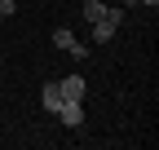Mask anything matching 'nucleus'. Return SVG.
<instances>
[{"label": "nucleus", "mask_w": 159, "mask_h": 150, "mask_svg": "<svg viewBox=\"0 0 159 150\" xmlns=\"http://www.w3.org/2000/svg\"><path fill=\"white\" fill-rule=\"evenodd\" d=\"M102 13H106V0H84V18L89 22H97Z\"/></svg>", "instance_id": "6"}, {"label": "nucleus", "mask_w": 159, "mask_h": 150, "mask_svg": "<svg viewBox=\"0 0 159 150\" xmlns=\"http://www.w3.org/2000/svg\"><path fill=\"white\" fill-rule=\"evenodd\" d=\"M115 5H119V9H128V5H137V0H115Z\"/></svg>", "instance_id": "8"}, {"label": "nucleus", "mask_w": 159, "mask_h": 150, "mask_svg": "<svg viewBox=\"0 0 159 150\" xmlns=\"http://www.w3.org/2000/svg\"><path fill=\"white\" fill-rule=\"evenodd\" d=\"M18 13V0H0V18H13Z\"/></svg>", "instance_id": "7"}, {"label": "nucleus", "mask_w": 159, "mask_h": 150, "mask_svg": "<svg viewBox=\"0 0 159 150\" xmlns=\"http://www.w3.org/2000/svg\"><path fill=\"white\" fill-rule=\"evenodd\" d=\"M57 88H62V102H84V93H89V84H84V75H62L57 80Z\"/></svg>", "instance_id": "2"}, {"label": "nucleus", "mask_w": 159, "mask_h": 150, "mask_svg": "<svg viewBox=\"0 0 159 150\" xmlns=\"http://www.w3.org/2000/svg\"><path fill=\"white\" fill-rule=\"evenodd\" d=\"M0 27H5V18H0Z\"/></svg>", "instance_id": "9"}, {"label": "nucleus", "mask_w": 159, "mask_h": 150, "mask_svg": "<svg viewBox=\"0 0 159 150\" xmlns=\"http://www.w3.org/2000/svg\"><path fill=\"white\" fill-rule=\"evenodd\" d=\"M124 27V9L119 5H106V13L93 22V44H106V40H115V31Z\"/></svg>", "instance_id": "1"}, {"label": "nucleus", "mask_w": 159, "mask_h": 150, "mask_svg": "<svg viewBox=\"0 0 159 150\" xmlns=\"http://www.w3.org/2000/svg\"><path fill=\"white\" fill-rule=\"evenodd\" d=\"M53 119L62 124V128H80V124H84V102H62Z\"/></svg>", "instance_id": "3"}, {"label": "nucleus", "mask_w": 159, "mask_h": 150, "mask_svg": "<svg viewBox=\"0 0 159 150\" xmlns=\"http://www.w3.org/2000/svg\"><path fill=\"white\" fill-rule=\"evenodd\" d=\"M40 106H44V115H57V106H62V88H57V80H44V88H40Z\"/></svg>", "instance_id": "4"}, {"label": "nucleus", "mask_w": 159, "mask_h": 150, "mask_svg": "<svg viewBox=\"0 0 159 150\" xmlns=\"http://www.w3.org/2000/svg\"><path fill=\"white\" fill-rule=\"evenodd\" d=\"M53 44L62 49V53H71V49H75V31H71V27H57V31H53Z\"/></svg>", "instance_id": "5"}]
</instances>
